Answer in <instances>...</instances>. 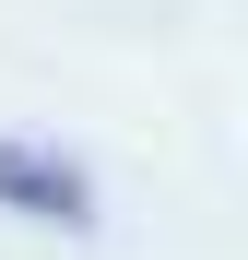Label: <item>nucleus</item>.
Segmentation results:
<instances>
[{
    "label": "nucleus",
    "instance_id": "obj_1",
    "mask_svg": "<svg viewBox=\"0 0 248 260\" xmlns=\"http://www.w3.org/2000/svg\"><path fill=\"white\" fill-rule=\"evenodd\" d=\"M0 201L48 213V225H83V213H95V201H83V178H71L59 154H24V142H0Z\"/></svg>",
    "mask_w": 248,
    "mask_h": 260
}]
</instances>
